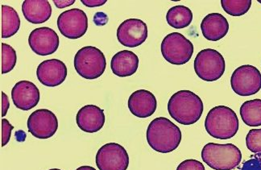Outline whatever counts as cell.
I'll list each match as a JSON object with an SVG mask.
<instances>
[{
  "label": "cell",
  "mask_w": 261,
  "mask_h": 170,
  "mask_svg": "<svg viewBox=\"0 0 261 170\" xmlns=\"http://www.w3.org/2000/svg\"><path fill=\"white\" fill-rule=\"evenodd\" d=\"M180 128L169 118L158 117L150 123L147 129V141L154 151L169 153L178 148L181 141Z\"/></svg>",
  "instance_id": "obj_1"
},
{
  "label": "cell",
  "mask_w": 261,
  "mask_h": 170,
  "mask_svg": "<svg viewBox=\"0 0 261 170\" xmlns=\"http://www.w3.org/2000/svg\"><path fill=\"white\" fill-rule=\"evenodd\" d=\"M203 102L190 90H180L169 99L168 111L180 125H192L199 120L203 113Z\"/></svg>",
  "instance_id": "obj_2"
},
{
  "label": "cell",
  "mask_w": 261,
  "mask_h": 170,
  "mask_svg": "<svg viewBox=\"0 0 261 170\" xmlns=\"http://www.w3.org/2000/svg\"><path fill=\"white\" fill-rule=\"evenodd\" d=\"M239 126L237 113L226 106L214 107L205 118V131L210 136L219 140L234 137L239 131Z\"/></svg>",
  "instance_id": "obj_3"
},
{
  "label": "cell",
  "mask_w": 261,
  "mask_h": 170,
  "mask_svg": "<svg viewBox=\"0 0 261 170\" xmlns=\"http://www.w3.org/2000/svg\"><path fill=\"white\" fill-rule=\"evenodd\" d=\"M202 161L215 170H233L242 161L240 149L232 143H209L202 151Z\"/></svg>",
  "instance_id": "obj_4"
},
{
  "label": "cell",
  "mask_w": 261,
  "mask_h": 170,
  "mask_svg": "<svg viewBox=\"0 0 261 170\" xmlns=\"http://www.w3.org/2000/svg\"><path fill=\"white\" fill-rule=\"evenodd\" d=\"M74 69L82 78L94 80L103 75L107 61L103 53L94 46H86L77 51L73 60Z\"/></svg>",
  "instance_id": "obj_5"
},
{
  "label": "cell",
  "mask_w": 261,
  "mask_h": 170,
  "mask_svg": "<svg viewBox=\"0 0 261 170\" xmlns=\"http://www.w3.org/2000/svg\"><path fill=\"white\" fill-rule=\"evenodd\" d=\"M194 71L199 79L215 82L223 76L226 69L224 58L217 50L205 48L198 53L194 60Z\"/></svg>",
  "instance_id": "obj_6"
},
{
  "label": "cell",
  "mask_w": 261,
  "mask_h": 170,
  "mask_svg": "<svg viewBox=\"0 0 261 170\" xmlns=\"http://www.w3.org/2000/svg\"><path fill=\"white\" fill-rule=\"evenodd\" d=\"M162 54L169 63L185 65L192 58L194 44L182 34L172 33L162 40Z\"/></svg>",
  "instance_id": "obj_7"
},
{
  "label": "cell",
  "mask_w": 261,
  "mask_h": 170,
  "mask_svg": "<svg viewBox=\"0 0 261 170\" xmlns=\"http://www.w3.org/2000/svg\"><path fill=\"white\" fill-rule=\"evenodd\" d=\"M233 91L240 96H251L261 89V74L253 65H245L237 68L230 79Z\"/></svg>",
  "instance_id": "obj_8"
},
{
  "label": "cell",
  "mask_w": 261,
  "mask_h": 170,
  "mask_svg": "<svg viewBox=\"0 0 261 170\" xmlns=\"http://www.w3.org/2000/svg\"><path fill=\"white\" fill-rule=\"evenodd\" d=\"M95 162L99 170H127L129 156L119 143H108L98 149Z\"/></svg>",
  "instance_id": "obj_9"
},
{
  "label": "cell",
  "mask_w": 261,
  "mask_h": 170,
  "mask_svg": "<svg viewBox=\"0 0 261 170\" xmlns=\"http://www.w3.org/2000/svg\"><path fill=\"white\" fill-rule=\"evenodd\" d=\"M58 28L66 38H81L88 29L87 14L79 8L67 10L58 16Z\"/></svg>",
  "instance_id": "obj_10"
},
{
  "label": "cell",
  "mask_w": 261,
  "mask_h": 170,
  "mask_svg": "<svg viewBox=\"0 0 261 170\" xmlns=\"http://www.w3.org/2000/svg\"><path fill=\"white\" fill-rule=\"evenodd\" d=\"M56 115L48 109H39L32 113L28 119L29 132L37 139H48L58 131Z\"/></svg>",
  "instance_id": "obj_11"
},
{
  "label": "cell",
  "mask_w": 261,
  "mask_h": 170,
  "mask_svg": "<svg viewBox=\"0 0 261 170\" xmlns=\"http://www.w3.org/2000/svg\"><path fill=\"white\" fill-rule=\"evenodd\" d=\"M117 38L125 47L137 48L148 38L147 25L141 19H126L118 28Z\"/></svg>",
  "instance_id": "obj_12"
},
{
  "label": "cell",
  "mask_w": 261,
  "mask_h": 170,
  "mask_svg": "<svg viewBox=\"0 0 261 170\" xmlns=\"http://www.w3.org/2000/svg\"><path fill=\"white\" fill-rule=\"evenodd\" d=\"M58 35L48 27L38 28L29 35V44L35 54L39 56L54 54L59 47Z\"/></svg>",
  "instance_id": "obj_13"
},
{
  "label": "cell",
  "mask_w": 261,
  "mask_h": 170,
  "mask_svg": "<svg viewBox=\"0 0 261 170\" xmlns=\"http://www.w3.org/2000/svg\"><path fill=\"white\" fill-rule=\"evenodd\" d=\"M67 75V67L63 61L58 59L46 60L37 67V79L47 87H56L62 85Z\"/></svg>",
  "instance_id": "obj_14"
},
{
  "label": "cell",
  "mask_w": 261,
  "mask_h": 170,
  "mask_svg": "<svg viewBox=\"0 0 261 170\" xmlns=\"http://www.w3.org/2000/svg\"><path fill=\"white\" fill-rule=\"evenodd\" d=\"M41 99L40 90L33 82L23 80L18 82L12 90L14 105L22 111H29L38 104Z\"/></svg>",
  "instance_id": "obj_15"
},
{
  "label": "cell",
  "mask_w": 261,
  "mask_h": 170,
  "mask_svg": "<svg viewBox=\"0 0 261 170\" xmlns=\"http://www.w3.org/2000/svg\"><path fill=\"white\" fill-rule=\"evenodd\" d=\"M127 105L133 115L140 118H146L155 113L158 101L152 92L139 90L130 94Z\"/></svg>",
  "instance_id": "obj_16"
},
{
  "label": "cell",
  "mask_w": 261,
  "mask_h": 170,
  "mask_svg": "<svg viewBox=\"0 0 261 170\" xmlns=\"http://www.w3.org/2000/svg\"><path fill=\"white\" fill-rule=\"evenodd\" d=\"M104 111L98 106L87 105L77 113L76 122L83 132L94 133L99 132L105 124Z\"/></svg>",
  "instance_id": "obj_17"
},
{
  "label": "cell",
  "mask_w": 261,
  "mask_h": 170,
  "mask_svg": "<svg viewBox=\"0 0 261 170\" xmlns=\"http://www.w3.org/2000/svg\"><path fill=\"white\" fill-rule=\"evenodd\" d=\"M201 30L206 40L219 41L228 33L229 23L222 14H209L202 19Z\"/></svg>",
  "instance_id": "obj_18"
},
{
  "label": "cell",
  "mask_w": 261,
  "mask_h": 170,
  "mask_svg": "<svg viewBox=\"0 0 261 170\" xmlns=\"http://www.w3.org/2000/svg\"><path fill=\"white\" fill-rule=\"evenodd\" d=\"M22 12L29 23L40 25L51 17L52 7L48 0H25L22 4Z\"/></svg>",
  "instance_id": "obj_19"
},
{
  "label": "cell",
  "mask_w": 261,
  "mask_h": 170,
  "mask_svg": "<svg viewBox=\"0 0 261 170\" xmlns=\"http://www.w3.org/2000/svg\"><path fill=\"white\" fill-rule=\"evenodd\" d=\"M139 61L137 54L129 50H122L113 56L111 68L116 76L121 78L132 76L138 69Z\"/></svg>",
  "instance_id": "obj_20"
},
{
  "label": "cell",
  "mask_w": 261,
  "mask_h": 170,
  "mask_svg": "<svg viewBox=\"0 0 261 170\" xmlns=\"http://www.w3.org/2000/svg\"><path fill=\"white\" fill-rule=\"evenodd\" d=\"M166 20L168 25L173 29H185L192 22V11L183 5L173 7L166 14Z\"/></svg>",
  "instance_id": "obj_21"
},
{
  "label": "cell",
  "mask_w": 261,
  "mask_h": 170,
  "mask_svg": "<svg viewBox=\"0 0 261 170\" xmlns=\"http://www.w3.org/2000/svg\"><path fill=\"white\" fill-rule=\"evenodd\" d=\"M2 38L13 37L20 27V19L16 10L8 5H3Z\"/></svg>",
  "instance_id": "obj_22"
},
{
  "label": "cell",
  "mask_w": 261,
  "mask_h": 170,
  "mask_svg": "<svg viewBox=\"0 0 261 170\" xmlns=\"http://www.w3.org/2000/svg\"><path fill=\"white\" fill-rule=\"evenodd\" d=\"M240 116L246 125L261 126V100H248L240 107Z\"/></svg>",
  "instance_id": "obj_23"
},
{
  "label": "cell",
  "mask_w": 261,
  "mask_h": 170,
  "mask_svg": "<svg viewBox=\"0 0 261 170\" xmlns=\"http://www.w3.org/2000/svg\"><path fill=\"white\" fill-rule=\"evenodd\" d=\"M252 3V0H222L221 5L228 15L241 16L249 11Z\"/></svg>",
  "instance_id": "obj_24"
},
{
  "label": "cell",
  "mask_w": 261,
  "mask_h": 170,
  "mask_svg": "<svg viewBox=\"0 0 261 170\" xmlns=\"http://www.w3.org/2000/svg\"><path fill=\"white\" fill-rule=\"evenodd\" d=\"M17 61L16 50L9 44H2V74L6 75L15 68Z\"/></svg>",
  "instance_id": "obj_25"
},
{
  "label": "cell",
  "mask_w": 261,
  "mask_h": 170,
  "mask_svg": "<svg viewBox=\"0 0 261 170\" xmlns=\"http://www.w3.org/2000/svg\"><path fill=\"white\" fill-rule=\"evenodd\" d=\"M246 145L252 153H261V128L249 131L246 136Z\"/></svg>",
  "instance_id": "obj_26"
},
{
  "label": "cell",
  "mask_w": 261,
  "mask_h": 170,
  "mask_svg": "<svg viewBox=\"0 0 261 170\" xmlns=\"http://www.w3.org/2000/svg\"><path fill=\"white\" fill-rule=\"evenodd\" d=\"M234 170H261V153L250 156L248 160L240 164Z\"/></svg>",
  "instance_id": "obj_27"
},
{
  "label": "cell",
  "mask_w": 261,
  "mask_h": 170,
  "mask_svg": "<svg viewBox=\"0 0 261 170\" xmlns=\"http://www.w3.org/2000/svg\"><path fill=\"white\" fill-rule=\"evenodd\" d=\"M177 170H205L203 164L194 160V159H189L179 164Z\"/></svg>",
  "instance_id": "obj_28"
},
{
  "label": "cell",
  "mask_w": 261,
  "mask_h": 170,
  "mask_svg": "<svg viewBox=\"0 0 261 170\" xmlns=\"http://www.w3.org/2000/svg\"><path fill=\"white\" fill-rule=\"evenodd\" d=\"M13 129V125H11L8 119L2 118V147L8 144Z\"/></svg>",
  "instance_id": "obj_29"
},
{
  "label": "cell",
  "mask_w": 261,
  "mask_h": 170,
  "mask_svg": "<svg viewBox=\"0 0 261 170\" xmlns=\"http://www.w3.org/2000/svg\"><path fill=\"white\" fill-rule=\"evenodd\" d=\"M81 2L88 8H95L104 5L106 4L107 0H82Z\"/></svg>",
  "instance_id": "obj_30"
},
{
  "label": "cell",
  "mask_w": 261,
  "mask_h": 170,
  "mask_svg": "<svg viewBox=\"0 0 261 170\" xmlns=\"http://www.w3.org/2000/svg\"><path fill=\"white\" fill-rule=\"evenodd\" d=\"M1 94H2V117L4 118L7 115V113H8L10 104L8 95L4 91L1 92Z\"/></svg>",
  "instance_id": "obj_31"
},
{
  "label": "cell",
  "mask_w": 261,
  "mask_h": 170,
  "mask_svg": "<svg viewBox=\"0 0 261 170\" xmlns=\"http://www.w3.org/2000/svg\"><path fill=\"white\" fill-rule=\"evenodd\" d=\"M53 2L55 4V6L59 9L67 8L71 6L75 3V0H54Z\"/></svg>",
  "instance_id": "obj_32"
},
{
  "label": "cell",
  "mask_w": 261,
  "mask_h": 170,
  "mask_svg": "<svg viewBox=\"0 0 261 170\" xmlns=\"http://www.w3.org/2000/svg\"><path fill=\"white\" fill-rule=\"evenodd\" d=\"M94 23L97 25L99 23V25H106L108 23V18L106 14L102 13V12H98L94 15Z\"/></svg>",
  "instance_id": "obj_33"
},
{
  "label": "cell",
  "mask_w": 261,
  "mask_h": 170,
  "mask_svg": "<svg viewBox=\"0 0 261 170\" xmlns=\"http://www.w3.org/2000/svg\"><path fill=\"white\" fill-rule=\"evenodd\" d=\"M76 170H96L94 167L88 166V165H84V166L79 167Z\"/></svg>",
  "instance_id": "obj_34"
},
{
  "label": "cell",
  "mask_w": 261,
  "mask_h": 170,
  "mask_svg": "<svg viewBox=\"0 0 261 170\" xmlns=\"http://www.w3.org/2000/svg\"><path fill=\"white\" fill-rule=\"evenodd\" d=\"M49 170H62V169H59V168H52V169H49Z\"/></svg>",
  "instance_id": "obj_35"
},
{
  "label": "cell",
  "mask_w": 261,
  "mask_h": 170,
  "mask_svg": "<svg viewBox=\"0 0 261 170\" xmlns=\"http://www.w3.org/2000/svg\"><path fill=\"white\" fill-rule=\"evenodd\" d=\"M258 2L260 3V4H261V0H259V1H258Z\"/></svg>",
  "instance_id": "obj_36"
}]
</instances>
